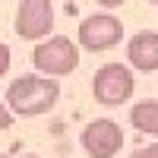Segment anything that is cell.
I'll list each match as a JSON object with an SVG mask.
<instances>
[{
	"mask_svg": "<svg viewBox=\"0 0 158 158\" xmlns=\"http://www.w3.org/2000/svg\"><path fill=\"white\" fill-rule=\"evenodd\" d=\"M57 98H60L57 79L41 76V73H25L10 82L3 101L13 111V117H41L57 104Z\"/></svg>",
	"mask_w": 158,
	"mask_h": 158,
	"instance_id": "cell-1",
	"label": "cell"
},
{
	"mask_svg": "<svg viewBox=\"0 0 158 158\" xmlns=\"http://www.w3.org/2000/svg\"><path fill=\"white\" fill-rule=\"evenodd\" d=\"M32 63L41 76H70L79 67V44L70 41L67 35H51L38 41L32 51Z\"/></svg>",
	"mask_w": 158,
	"mask_h": 158,
	"instance_id": "cell-2",
	"label": "cell"
},
{
	"mask_svg": "<svg viewBox=\"0 0 158 158\" xmlns=\"http://www.w3.org/2000/svg\"><path fill=\"white\" fill-rule=\"evenodd\" d=\"M133 89H136V79L133 70L123 67V63H104V67L95 70L92 76V95H95L98 104L104 108H120L133 98Z\"/></svg>",
	"mask_w": 158,
	"mask_h": 158,
	"instance_id": "cell-3",
	"label": "cell"
},
{
	"mask_svg": "<svg viewBox=\"0 0 158 158\" xmlns=\"http://www.w3.org/2000/svg\"><path fill=\"white\" fill-rule=\"evenodd\" d=\"M120 38H123V22L111 13H95V16H85L79 22V48L92 51V54L117 48Z\"/></svg>",
	"mask_w": 158,
	"mask_h": 158,
	"instance_id": "cell-4",
	"label": "cell"
},
{
	"mask_svg": "<svg viewBox=\"0 0 158 158\" xmlns=\"http://www.w3.org/2000/svg\"><path fill=\"white\" fill-rule=\"evenodd\" d=\"M54 29V3L51 0H19L16 35L25 41H44Z\"/></svg>",
	"mask_w": 158,
	"mask_h": 158,
	"instance_id": "cell-5",
	"label": "cell"
},
{
	"mask_svg": "<svg viewBox=\"0 0 158 158\" xmlns=\"http://www.w3.org/2000/svg\"><path fill=\"white\" fill-rule=\"evenodd\" d=\"M79 142H82L85 155H92V158H114L123 146V130L111 117H98V120L85 123Z\"/></svg>",
	"mask_w": 158,
	"mask_h": 158,
	"instance_id": "cell-6",
	"label": "cell"
},
{
	"mask_svg": "<svg viewBox=\"0 0 158 158\" xmlns=\"http://www.w3.org/2000/svg\"><path fill=\"white\" fill-rule=\"evenodd\" d=\"M127 60L139 73L158 70V32H136L127 41Z\"/></svg>",
	"mask_w": 158,
	"mask_h": 158,
	"instance_id": "cell-7",
	"label": "cell"
},
{
	"mask_svg": "<svg viewBox=\"0 0 158 158\" xmlns=\"http://www.w3.org/2000/svg\"><path fill=\"white\" fill-rule=\"evenodd\" d=\"M130 123H133L139 133L158 136V101H155V98L136 101L133 108H130Z\"/></svg>",
	"mask_w": 158,
	"mask_h": 158,
	"instance_id": "cell-8",
	"label": "cell"
},
{
	"mask_svg": "<svg viewBox=\"0 0 158 158\" xmlns=\"http://www.w3.org/2000/svg\"><path fill=\"white\" fill-rule=\"evenodd\" d=\"M10 63H13V54H10V48L0 41V79L10 73Z\"/></svg>",
	"mask_w": 158,
	"mask_h": 158,
	"instance_id": "cell-9",
	"label": "cell"
},
{
	"mask_svg": "<svg viewBox=\"0 0 158 158\" xmlns=\"http://www.w3.org/2000/svg\"><path fill=\"white\" fill-rule=\"evenodd\" d=\"M13 120H16V117H13V111L6 108V101L0 98V130H10V127H13Z\"/></svg>",
	"mask_w": 158,
	"mask_h": 158,
	"instance_id": "cell-10",
	"label": "cell"
},
{
	"mask_svg": "<svg viewBox=\"0 0 158 158\" xmlns=\"http://www.w3.org/2000/svg\"><path fill=\"white\" fill-rule=\"evenodd\" d=\"M130 158H158V142H152V146H142V149H136Z\"/></svg>",
	"mask_w": 158,
	"mask_h": 158,
	"instance_id": "cell-11",
	"label": "cell"
},
{
	"mask_svg": "<svg viewBox=\"0 0 158 158\" xmlns=\"http://www.w3.org/2000/svg\"><path fill=\"white\" fill-rule=\"evenodd\" d=\"M95 3H101L104 10H117L120 3H127V0H95Z\"/></svg>",
	"mask_w": 158,
	"mask_h": 158,
	"instance_id": "cell-12",
	"label": "cell"
},
{
	"mask_svg": "<svg viewBox=\"0 0 158 158\" xmlns=\"http://www.w3.org/2000/svg\"><path fill=\"white\" fill-rule=\"evenodd\" d=\"M19 158H41V155H19Z\"/></svg>",
	"mask_w": 158,
	"mask_h": 158,
	"instance_id": "cell-13",
	"label": "cell"
},
{
	"mask_svg": "<svg viewBox=\"0 0 158 158\" xmlns=\"http://www.w3.org/2000/svg\"><path fill=\"white\" fill-rule=\"evenodd\" d=\"M146 3H158V0H146Z\"/></svg>",
	"mask_w": 158,
	"mask_h": 158,
	"instance_id": "cell-14",
	"label": "cell"
},
{
	"mask_svg": "<svg viewBox=\"0 0 158 158\" xmlns=\"http://www.w3.org/2000/svg\"><path fill=\"white\" fill-rule=\"evenodd\" d=\"M0 158H6V155H0Z\"/></svg>",
	"mask_w": 158,
	"mask_h": 158,
	"instance_id": "cell-15",
	"label": "cell"
}]
</instances>
